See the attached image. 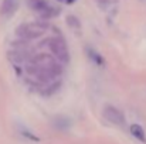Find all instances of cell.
I'll return each instance as SVG.
<instances>
[{
    "instance_id": "cell-1",
    "label": "cell",
    "mask_w": 146,
    "mask_h": 144,
    "mask_svg": "<svg viewBox=\"0 0 146 144\" xmlns=\"http://www.w3.org/2000/svg\"><path fill=\"white\" fill-rule=\"evenodd\" d=\"M48 28V24L43 23V21H31V23H24L20 24L16 30L17 36L21 40H34L41 37Z\"/></svg>"
},
{
    "instance_id": "cell-2",
    "label": "cell",
    "mask_w": 146,
    "mask_h": 144,
    "mask_svg": "<svg viewBox=\"0 0 146 144\" xmlns=\"http://www.w3.org/2000/svg\"><path fill=\"white\" fill-rule=\"evenodd\" d=\"M47 45H48L51 54L60 61V64L67 65L70 62V51L67 48L65 41L61 37H51L47 40Z\"/></svg>"
},
{
    "instance_id": "cell-3",
    "label": "cell",
    "mask_w": 146,
    "mask_h": 144,
    "mask_svg": "<svg viewBox=\"0 0 146 144\" xmlns=\"http://www.w3.org/2000/svg\"><path fill=\"white\" fill-rule=\"evenodd\" d=\"M27 3H29L30 9L33 11H36L41 18H51V17H54L60 13L47 0H27Z\"/></svg>"
},
{
    "instance_id": "cell-4",
    "label": "cell",
    "mask_w": 146,
    "mask_h": 144,
    "mask_svg": "<svg viewBox=\"0 0 146 144\" xmlns=\"http://www.w3.org/2000/svg\"><path fill=\"white\" fill-rule=\"evenodd\" d=\"M102 116L105 117V120H108L109 123H112L115 126H123L125 124V116H123V113L118 107H115L112 105L104 106Z\"/></svg>"
},
{
    "instance_id": "cell-5",
    "label": "cell",
    "mask_w": 146,
    "mask_h": 144,
    "mask_svg": "<svg viewBox=\"0 0 146 144\" xmlns=\"http://www.w3.org/2000/svg\"><path fill=\"white\" fill-rule=\"evenodd\" d=\"M19 9V1L17 0H3L0 6V16L4 18H10L16 10Z\"/></svg>"
},
{
    "instance_id": "cell-6",
    "label": "cell",
    "mask_w": 146,
    "mask_h": 144,
    "mask_svg": "<svg viewBox=\"0 0 146 144\" xmlns=\"http://www.w3.org/2000/svg\"><path fill=\"white\" fill-rule=\"evenodd\" d=\"M131 134H132L135 139H138L139 141L146 143L145 130H143V127H142L141 124H132V126H131Z\"/></svg>"
},
{
    "instance_id": "cell-7",
    "label": "cell",
    "mask_w": 146,
    "mask_h": 144,
    "mask_svg": "<svg viewBox=\"0 0 146 144\" xmlns=\"http://www.w3.org/2000/svg\"><path fill=\"white\" fill-rule=\"evenodd\" d=\"M87 54H88V58L95 64V65H98V66H102L104 64H105V61H104V58H102V55L99 54V52H97L94 48H87Z\"/></svg>"
},
{
    "instance_id": "cell-8",
    "label": "cell",
    "mask_w": 146,
    "mask_h": 144,
    "mask_svg": "<svg viewBox=\"0 0 146 144\" xmlns=\"http://www.w3.org/2000/svg\"><path fill=\"white\" fill-rule=\"evenodd\" d=\"M9 58L13 62H24L27 59V54L24 52V49H14L13 52H9Z\"/></svg>"
},
{
    "instance_id": "cell-9",
    "label": "cell",
    "mask_w": 146,
    "mask_h": 144,
    "mask_svg": "<svg viewBox=\"0 0 146 144\" xmlns=\"http://www.w3.org/2000/svg\"><path fill=\"white\" fill-rule=\"evenodd\" d=\"M60 85H61V82H54V84H51V85L48 86V89H47V91L44 92V95H47V96L52 95L54 92H57V91H58Z\"/></svg>"
},
{
    "instance_id": "cell-10",
    "label": "cell",
    "mask_w": 146,
    "mask_h": 144,
    "mask_svg": "<svg viewBox=\"0 0 146 144\" xmlns=\"http://www.w3.org/2000/svg\"><path fill=\"white\" fill-rule=\"evenodd\" d=\"M67 23H68V26H74V27H80V23H78V20H77V17H74V16H68V17H67Z\"/></svg>"
},
{
    "instance_id": "cell-11",
    "label": "cell",
    "mask_w": 146,
    "mask_h": 144,
    "mask_svg": "<svg viewBox=\"0 0 146 144\" xmlns=\"http://www.w3.org/2000/svg\"><path fill=\"white\" fill-rule=\"evenodd\" d=\"M98 1H101V3H108V1H112V0H98Z\"/></svg>"
},
{
    "instance_id": "cell-12",
    "label": "cell",
    "mask_w": 146,
    "mask_h": 144,
    "mask_svg": "<svg viewBox=\"0 0 146 144\" xmlns=\"http://www.w3.org/2000/svg\"><path fill=\"white\" fill-rule=\"evenodd\" d=\"M64 1H65V3H74L75 0H64Z\"/></svg>"
}]
</instances>
